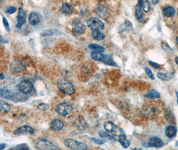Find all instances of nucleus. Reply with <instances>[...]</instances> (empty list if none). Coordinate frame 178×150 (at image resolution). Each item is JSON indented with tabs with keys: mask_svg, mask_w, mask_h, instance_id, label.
<instances>
[{
	"mask_svg": "<svg viewBox=\"0 0 178 150\" xmlns=\"http://www.w3.org/2000/svg\"><path fill=\"white\" fill-rule=\"evenodd\" d=\"M58 89L66 95H73L75 91V88L74 86L69 81L65 79H60L57 83Z\"/></svg>",
	"mask_w": 178,
	"mask_h": 150,
	"instance_id": "1",
	"label": "nucleus"
},
{
	"mask_svg": "<svg viewBox=\"0 0 178 150\" xmlns=\"http://www.w3.org/2000/svg\"><path fill=\"white\" fill-rule=\"evenodd\" d=\"M91 56L92 57V59L96 61H101V62H103L106 65L114 66V67H117L118 66L116 63L115 62L112 57H109V55L104 54L103 53L93 51L91 54Z\"/></svg>",
	"mask_w": 178,
	"mask_h": 150,
	"instance_id": "2",
	"label": "nucleus"
},
{
	"mask_svg": "<svg viewBox=\"0 0 178 150\" xmlns=\"http://www.w3.org/2000/svg\"><path fill=\"white\" fill-rule=\"evenodd\" d=\"M35 146L38 149L44 150H52V149H60V148L56 145L51 143L50 141L44 138H38L35 141Z\"/></svg>",
	"mask_w": 178,
	"mask_h": 150,
	"instance_id": "3",
	"label": "nucleus"
},
{
	"mask_svg": "<svg viewBox=\"0 0 178 150\" xmlns=\"http://www.w3.org/2000/svg\"><path fill=\"white\" fill-rule=\"evenodd\" d=\"M64 144L65 146L71 149H76V150H87L88 149L87 145L82 142H78L73 139L68 138L64 141Z\"/></svg>",
	"mask_w": 178,
	"mask_h": 150,
	"instance_id": "4",
	"label": "nucleus"
},
{
	"mask_svg": "<svg viewBox=\"0 0 178 150\" xmlns=\"http://www.w3.org/2000/svg\"><path fill=\"white\" fill-rule=\"evenodd\" d=\"M87 26L91 31L102 30L104 28V24L98 18L96 17H90L87 20Z\"/></svg>",
	"mask_w": 178,
	"mask_h": 150,
	"instance_id": "5",
	"label": "nucleus"
},
{
	"mask_svg": "<svg viewBox=\"0 0 178 150\" xmlns=\"http://www.w3.org/2000/svg\"><path fill=\"white\" fill-rule=\"evenodd\" d=\"M104 128L105 131L108 132L109 134H112L115 139H118V137L119 135V131H122V130L115 126L112 121H107L104 123Z\"/></svg>",
	"mask_w": 178,
	"mask_h": 150,
	"instance_id": "6",
	"label": "nucleus"
},
{
	"mask_svg": "<svg viewBox=\"0 0 178 150\" xmlns=\"http://www.w3.org/2000/svg\"><path fill=\"white\" fill-rule=\"evenodd\" d=\"M57 113L62 116H66L73 111L72 105L69 103L63 102L57 105L56 108Z\"/></svg>",
	"mask_w": 178,
	"mask_h": 150,
	"instance_id": "7",
	"label": "nucleus"
},
{
	"mask_svg": "<svg viewBox=\"0 0 178 150\" xmlns=\"http://www.w3.org/2000/svg\"><path fill=\"white\" fill-rule=\"evenodd\" d=\"M72 27L73 32L78 36H81L86 32V25L79 19H75L73 21Z\"/></svg>",
	"mask_w": 178,
	"mask_h": 150,
	"instance_id": "8",
	"label": "nucleus"
},
{
	"mask_svg": "<svg viewBox=\"0 0 178 150\" xmlns=\"http://www.w3.org/2000/svg\"><path fill=\"white\" fill-rule=\"evenodd\" d=\"M32 83L28 80H24L21 82L18 85V89L21 94H28L33 90Z\"/></svg>",
	"mask_w": 178,
	"mask_h": 150,
	"instance_id": "9",
	"label": "nucleus"
},
{
	"mask_svg": "<svg viewBox=\"0 0 178 150\" xmlns=\"http://www.w3.org/2000/svg\"><path fill=\"white\" fill-rule=\"evenodd\" d=\"M10 71H11L13 73H21L24 71L25 66L24 64L21 62V61L19 60H15L12 61L10 64Z\"/></svg>",
	"mask_w": 178,
	"mask_h": 150,
	"instance_id": "10",
	"label": "nucleus"
},
{
	"mask_svg": "<svg viewBox=\"0 0 178 150\" xmlns=\"http://www.w3.org/2000/svg\"><path fill=\"white\" fill-rule=\"evenodd\" d=\"M35 130L32 127L29 126H24L19 127L14 131V134L16 135H25V134H34Z\"/></svg>",
	"mask_w": 178,
	"mask_h": 150,
	"instance_id": "11",
	"label": "nucleus"
},
{
	"mask_svg": "<svg viewBox=\"0 0 178 150\" xmlns=\"http://www.w3.org/2000/svg\"><path fill=\"white\" fill-rule=\"evenodd\" d=\"M159 112V109L157 105H148L144 106V112L148 117H152L156 116Z\"/></svg>",
	"mask_w": 178,
	"mask_h": 150,
	"instance_id": "12",
	"label": "nucleus"
},
{
	"mask_svg": "<svg viewBox=\"0 0 178 150\" xmlns=\"http://www.w3.org/2000/svg\"><path fill=\"white\" fill-rule=\"evenodd\" d=\"M26 21V14L24 10L20 9L17 16V24L16 27L17 28H21Z\"/></svg>",
	"mask_w": 178,
	"mask_h": 150,
	"instance_id": "13",
	"label": "nucleus"
},
{
	"mask_svg": "<svg viewBox=\"0 0 178 150\" xmlns=\"http://www.w3.org/2000/svg\"><path fill=\"white\" fill-rule=\"evenodd\" d=\"M148 144L149 147L159 148L163 146V142L161 139L158 138V137H152V138L149 139Z\"/></svg>",
	"mask_w": 178,
	"mask_h": 150,
	"instance_id": "14",
	"label": "nucleus"
},
{
	"mask_svg": "<svg viewBox=\"0 0 178 150\" xmlns=\"http://www.w3.org/2000/svg\"><path fill=\"white\" fill-rule=\"evenodd\" d=\"M144 1V0H139L135 8V15L140 21H142L143 20V12H142L143 10L141 8V4Z\"/></svg>",
	"mask_w": 178,
	"mask_h": 150,
	"instance_id": "15",
	"label": "nucleus"
},
{
	"mask_svg": "<svg viewBox=\"0 0 178 150\" xmlns=\"http://www.w3.org/2000/svg\"><path fill=\"white\" fill-rule=\"evenodd\" d=\"M50 126L52 130L57 131L63 129L64 124L60 120H58V119H54V120H53L51 121Z\"/></svg>",
	"mask_w": 178,
	"mask_h": 150,
	"instance_id": "16",
	"label": "nucleus"
},
{
	"mask_svg": "<svg viewBox=\"0 0 178 150\" xmlns=\"http://www.w3.org/2000/svg\"><path fill=\"white\" fill-rule=\"evenodd\" d=\"M40 19H41V17L37 12H32L28 17L29 24L32 25H36L40 21Z\"/></svg>",
	"mask_w": 178,
	"mask_h": 150,
	"instance_id": "17",
	"label": "nucleus"
},
{
	"mask_svg": "<svg viewBox=\"0 0 178 150\" xmlns=\"http://www.w3.org/2000/svg\"><path fill=\"white\" fill-rule=\"evenodd\" d=\"M60 10L63 14L65 15H69L71 14H72V13L73 11V7L71 6L70 4L65 3L61 6Z\"/></svg>",
	"mask_w": 178,
	"mask_h": 150,
	"instance_id": "18",
	"label": "nucleus"
},
{
	"mask_svg": "<svg viewBox=\"0 0 178 150\" xmlns=\"http://www.w3.org/2000/svg\"><path fill=\"white\" fill-rule=\"evenodd\" d=\"M166 135L169 138H173L177 134V128L175 126H167L165 130Z\"/></svg>",
	"mask_w": 178,
	"mask_h": 150,
	"instance_id": "19",
	"label": "nucleus"
},
{
	"mask_svg": "<svg viewBox=\"0 0 178 150\" xmlns=\"http://www.w3.org/2000/svg\"><path fill=\"white\" fill-rule=\"evenodd\" d=\"M163 14L164 16L171 17L175 15L176 10L170 6H166L163 8Z\"/></svg>",
	"mask_w": 178,
	"mask_h": 150,
	"instance_id": "20",
	"label": "nucleus"
},
{
	"mask_svg": "<svg viewBox=\"0 0 178 150\" xmlns=\"http://www.w3.org/2000/svg\"><path fill=\"white\" fill-rule=\"evenodd\" d=\"M133 25L131 23L130 21L129 20H125L124 23L122 24L119 28V31L120 33H122L124 32H127V31H130L132 29Z\"/></svg>",
	"mask_w": 178,
	"mask_h": 150,
	"instance_id": "21",
	"label": "nucleus"
},
{
	"mask_svg": "<svg viewBox=\"0 0 178 150\" xmlns=\"http://www.w3.org/2000/svg\"><path fill=\"white\" fill-rule=\"evenodd\" d=\"M91 36L93 39L96 41H101L105 38V34L101 30L92 31Z\"/></svg>",
	"mask_w": 178,
	"mask_h": 150,
	"instance_id": "22",
	"label": "nucleus"
},
{
	"mask_svg": "<svg viewBox=\"0 0 178 150\" xmlns=\"http://www.w3.org/2000/svg\"><path fill=\"white\" fill-rule=\"evenodd\" d=\"M118 141L119 142V143L122 144V145L124 148H127L130 147V143H131L130 141L128 140L126 138V135H124L123 134H119V135L118 137Z\"/></svg>",
	"mask_w": 178,
	"mask_h": 150,
	"instance_id": "23",
	"label": "nucleus"
},
{
	"mask_svg": "<svg viewBox=\"0 0 178 150\" xmlns=\"http://www.w3.org/2000/svg\"><path fill=\"white\" fill-rule=\"evenodd\" d=\"M174 72H167V73H158L157 76L159 79L163 81H169L173 77Z\"/></svg>",
	"mask_w": 178,
	"mask_h": 150,
	"instance_id": "24",
	"label": "nucleus"
},
{
	"mask_svg": "<svg viewBox=\"0 0 178 150\" xmlns=\"http://www.w3.org/2000/svg\"><path fill=\"white\" fill-rule=\"evenodd\" d=\"M11 106L10 104L5 102L2 100L0 101V110H1V113L3 114L7 113L10 111Z\"/></svg>",
	"mask_w": 178,
	"mask_h": 150,
	"instance_id": "25",
	"label": "nucleus"
},
{
	"mask_svg": "<svg viewBox=\"0 0 178 150\" xmlns=\"http://www.w3.org/2000/svg\"><path fill=\"white\" fill-rule=\"evenodd\" d=\"M0 95L2 98L11 99V97L13 95L11 90L7 89V88H2L0 90Z\"/></svg>",
	"mask_w": 178,
	"mask_h": 150,
	"instance_id": "26",
	"label": "nucleus"
},
{
	"mask_svg": "<svg viewBox=\"0 0 178 150\" xmlns=\"http://www.w3.org/2000/svg\"><path fill=\"white\" fill-rule=\"evenodd\" d=\"M96 13L100 17H106L108 14V10H107L106 7H105L104 6H103L102 5L101 6H98L97 7V10H96Z\"/></svg>",
	"mask_w": 178,
	"mask_h": 150,
	"instance_id": "27",
	"label": "nucleus"
},
{
	"mask_svg": "<svg viewBox=\"0 0 178 150\" xmlns=\"http://www.w3.org/2000/svg\"><path fill=\"white\" fill-rule=\"evenodd\" d=\"M145 96L146 97V98H148L151 99H158L160 98V94L156 90H151L145 94Z\"/></svg>",
	"mask_w": 178,
	"mask_h": 150,
	"instance_id": "28",
	"label": "nucleus"
},
{
	"mask_svg": "<svg viewBox=\"0 0 178 150\" xmlns=\"http://www.w3.org/2000/svg\"><path fill=\"white\" fill-rule=\"evenodd\" d=\"M99 135L101 137V138H103L104 139H105L106 141L108 140V141H113L114 139H115L114 138V137L112 135H110V134H109L108 132H105L104 131H100L99 132Z\"/></svg>",
	"mask_w": 178,
	"mask_h": 150,
	"instance_id": "29",
	"label": "nucleus"
},
{
	"mask_svg": "<svg viewBox=\"0 0 178 150\" xmlns=\"http://www.w3.org/2000/svg\"><path fill=\"white\" fill-rule=\"evenodd\" d=\"M88 47L90 48V50H93V51L96 52H100V53H104L105 51V49L104 47H102L100 45H97V44H90V45L88 46Z\"/></svg>",
	"mask_w": 178,
	"mask_h": 150,
	"instance_id": "30",
	"label": "nucleus"
},
{
	"mask_svg": "<svg viewBox=\"0 0 178 150\" xmlns=\"http://www.w3.org/2000/svg\"><path fill=\"white\" fill-rule=\"evenodd\" d=\"M165 117L167 121L170 123H175V117L173 116V113L171 112L170 109L165 110Z\"/></svg>",
	"mask_w": 178,
	"mask_h": 150,
	"instance_id": "31",
	"label": "nucleus"
},
{
	"mask_svg": "<svg viewBox=\"0 0 178 150\" xmlns=\"http://www.w3.org/2000/svg\"><path fill=\"white\" fill-rule=\"evenodd\" d=\"M141 8L142 10H143L144 12L148 13L151 10V4L150 2L148 1V0H144L141 4Z\"/></svg>",
	"mask_w": 178,
	"mask_h": 150,
	"instance_id": "32",
	"label": "nucleus"
},
{
	"mask_svg": "<svg viewBox=\"0 0 178 150\" xmlns=\"http://www.w3.org/2000/svg\"><path fill=\"white\" fill-rule=\"evenodd\" d=\"M161 46H162V48L164 51H167L168 53L173 52V50L171 49V48L170 47V46H169L167 43L163 42H162Z\"/></svg>",
	"mask_w": 178,
	"mask_h": 150,
	"instance_id": "33",
	"label": "nucleus"
},
{
	"mask_svg": "<svg viewBox=\"0 0 178 150\" xmlns=\"http://www.w3.org/2000/svg\"><path fill=\"white\" fill-rule=\"evenodd\" d=\"M12 149H23V150H27V149H30L29 147L28 146V144L26 143H22V144H19L16 145V147L13 148Z\"/></svg>",
	"mask_w": 178,
	"mask_h": 150,
	"instance_id": "34",
	"label": "nucleus"
},
{
	"mask_svg": "<svg viewBox=\"0 0 178 150\" xmlns=\"http://www.w3.org/2000/svg\"><path fill=\"white\" fill-rule=\"evenodd\" d=\"M91 140L93 142L98 145H103L106 142V140L104 139H97V138H91Z\"/></svg>",
	"mask_w": 178,
	"mask_h": 150,
	"instance_id": "35",
	"label": "nucleus"
},
{
	"mask_svg": "<svg viewBox=\"0 0 178 150\" xmlns=\"http://www.w3.org/2000/svg\"><path fill=\"white\" fill-rule=\"evenodd\" d=\"M145 73L148 75V76L151 79H152V80H154L155 79V77L154 76V75H153V73L151 71V69L148 68H145Z\"/></svg>",
	"mask_w": 178,
	"mask_h": 150,
	"instance_id": "36",
	"label": "nucleus"
},
{
	"mask_svg": "<svg viewBox=\"0 0 178 150\" xmlns=\"http://www.w3.org/2000/svg\"><path fill=\"white\" fill-rule=\"evenodd\" d=\"M3 23L4 25V27H5V29L7 31V32H10V24H9L8 21L6 17H3Z\"/></svg>",
	"mask_w": 178,
	"mask_h": 150,
	"instance_id": "37",
	"label": "nucleus"
},
{
	"mask_svg": "<svg viewBox=\"0 0 178 150\" xmlns=\"http://www.w3.org/2000/svg\"><path fill=\"white\" fill-rule=\"evenodd\" d=\"M16 10H17V9H16V7L11 6V7H9L7 9L6 12L8 14H14V13L16 11Z\"/></svg>",
	"mask_w": 178,
	"mask_h": 150,
	"instance_id": "38",
	"label": "nucleus"
},
{
	"mask_svg": "<svg viewBox=\"0 0 178 150\" xmlns=\"http://www.w3.org/2000/svg\"><path fill=\"white\" fill-rule=\"evenodd\" d=\"M38 108L41 111H46L48 109V105L46 104H40L38 105Z\"/></svg>",
	"mask_w": 178,
	"mask_h": 150,
	"instance_id": "39",
	"label": "nucleus"
},
{
	"mask_svg": "<svg viewBox=\"0 0 178 150\" xmlns=\"http://www.w3.org/2000/svg\"><path fill=\"white\" fill-rule=\"evenodd\" d=\"M54 33V30L53 29H50V30H46L42 33V36H50V35H52Z\"/></svg>",
	"mask_w": 178,
	"mask_h": 150,
	"instance_id": "40",
	"label": "nucleus"
},
{
	"mask_svg": "<svg viewBox=\"0 0 178 150\" xmlns=\"http://www.w3.org/2000/svg\"><path fill=\"white\" fill-rule=\"evenodd\" d=\"M149 64L152 66V68H155V69H160L161 68V65H159V64H156V63H155V62H153V61H149Z\"/></svg>",
	"mask_w": 178,
	"mask_h": 150,
	"instance_id": "41",
	"label": "nucleus"
},
{
	"mask_svg": "<svg viewBox=\"0 0 178 150\" xmlns=\"http://www.w3.org/2000/svg\"><path fill=\"white\" fill-rule=\"evenodd\" d=\"M6 145L5 143H1L0 144V149H2V150L3 149L6 148Z\"/></svg>",
	"mask_w": 178,
	"mask_h": 150,
	"instance_id": "42",
	"label": "nucleus"
},
{
	"mask_svg": "<svg viewBox=\"0 0 178 150\" xmlns=\"http://www.w3.org/2000/svg\"><path fill=\"white\" fill-rule=\"evenodd\" d=\"M159 0H152V4H154V5H156L157 3H158Z\"/></svg>",
	"mask_w": 178,
	"mask_h": 150,
	"instance_id": "43",
	"label": "nucleus"
},
{
	"mask_svg": "<svg viewBox=\"0 0 178 150\" xmlns=\"http://www.w3.org/2000/svg\"><path fill=\"white\" fill-rule=\"evenodd\" d=\"M176 98H177V103L178 104V92L177 91L176 92Z\"/></svg>",
	"mask_w": 178,
	"mask_h": 150,
	"instance_id": "44",
	"label": "nucleus"
},
{
	"mask_svg": "<svg viewBox=\"0 0 178 150\" xmlns=\"http://www.w3.org/2000/svg\"><path fill=\"white\" fill-rule=\"evenodd\" d=\"M175 61H176V64H177V65H178V57H176V59H175Z\"/></svg>",
	"mask_w": 178,
	"mask_h": 150,
	"instance_id": "45",
	"label": "nucleus"
},
{
	"mask_svg": "<svg viewBox=\"0 0 178 150\" xmlns=\"http://www.w3.org/2000/svg\"><path fill=\"white\" fill-rule=\"evenodd\" d=\"M0 76H1V78H0V79H1L2 80H3V79H4V76H3V73H1V75H0Z\"/></svg>",
	"mask_w": 178,
	"mask_h": 150,
	"instance_id": "46",
	"label": "nucleus"
},
{
	"mask_svg": "<svg viewBox=\"0 0 178 150\" xmlns=\"http://www.w3.org/2000/svg\"><path fill=\"white\" fill-rule=\"evenodd\" d=\"M176 42H177V43L178 44V37H177V38H176Z\"/></svg>",
	"mask_w": 178,
	"mask_h": 150,
	"instance_id": "47",
	"label": "nucleus"
},
{
	"mask_svg": "<svg viewBox=\"0 0 178 150\" xmlns=\"http://www.w3.org/2000/svg\"><path fill=\"white\" fill-rule=\"evenodd\" d=\"M177 16H178V10H177Z\"/></svg>",
	"mask_w": 178,
	"mask_h": 150,
	"instance_id": "48",
	"label": "nucleus"
}]
</instances>
